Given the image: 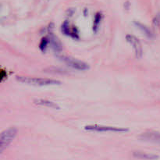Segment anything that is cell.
<instances>
[{"mask_svg": "<svg viewBox=\"0 0 160 160\" xmlns=\"http://www.w3.org/2000/svg\"><path fill=\"white\" fill-rule=\"evenodd\" d=\"M126 40L133 48L135 56L137 58L141 57V56L143 55V48L140 40L137 37L132 35H126Z\"/></svg>", "mask_w": 160, "mask_h": 160, "instance_id": "obj_4", "label": "cell"}, {"mask_svg": "<svg viewBox=\"0 0 160 160\" xmlns=\"http://www.w3.org/2000/svg\"><path fill=\"white\" fill-rule=\"evenodd\" d=\"M33 103L35 106H41V107H45V108H49V109H59L60 106L58 104H56V102H52L50 100L44 99H35L33 100Z\"/></svg>", "mask_w": 160, "mask_h": 160, "instance_id": "obj_7", "label": "cell"}, {"mask_svg": "<svg viewBox=\"0 0 160 160\" xmlns=\"http://www.w3.org/2000/svg\"><path fill=\"white\" fill-rule=\"evenodd\" d=\"M16 81L20 83H24L27 85H35V86H49V85H61V82L59 81L49 78H31L24 76H17L16 77Z\"/></svg>", "mask_w": 160, "mask_h": 160, "instance_id": "obj_1", "label": "cell"}, {"mask_svg": "<svg viewBox=\"0 0 160 160\" xmlns=\"http://www.w3.org/2000/svg\"><path fill=\"white\" fill-rule=\"evenodd\" d=\"M134 24H135L136 27H138V28L141 31V32L144 34L146 37L148 38H152L153 34H152V32L150 31V29L148 28V27H146L145 25L142 24L137 23V22H135Z\"/></svg>", "mask_w": 160, "mask_h": 160, "instance_id": "obj_11", "label": "cell"}, {"mask_svg": "<svg viewBox=\"0 0 160 160\" xmlns=\"http://www.w3.org/2000/svg\"><path fill=\"white\" fill-rule=\"evenodd\" d=\"M62 31L64 32L65 35L69 36H71L73 38H78V34H76V31H74V29L71 30L69 27V24L67 22H64V24L62 25Z\"/></svg>", "mask_w": 160, "mask_h": 160, "instance_id": "obj_10", "label": "cell"}, {"mask_svg": "<svg viewBox=\"0 0 160 160\" xmlns=\"http://www.w3.org/2000/svg\"><path fill=\"white\" fill-rule=\"evenodd\" d=\"M61 59L67 66H69L71 68L76 69L78 71H87L89 69V66L85 64V62H82L81 60L66 56L61 57Z\"/></svg>", "mask_w": 160, "mask_h": 160, "instance_id": "obj_5", "label": "cell"}, {"mask_svg": "<svg viewBox=\"0 0 160 160\" xmlns=\"http://www.w3.org/2000/svg\"><path fill=\"white\" fill-rule=\"evenodd\" d=\"M100 20H101V16L100 14H98L96 15V16H95V23H94V30L96 31L97 28H98V26H99V22H100Z\"/></svg>", "mask_w": 160, "mask_h": 160, "instance_id": "obj_13", "label": "cell"}, {"mask_svg": "<svg viewBox=\"0 0 160 160\" xmlns=\"http://www.w3.org/2000/svg\"><path fill=\"white\" fill-rule=\"evenodd\" d=\"M85 130L87 131H95V132H115V133H123L127 132L128 128L123 127H110V126H103L99 124H90L85 127Z\"/></svg>", "mask_w": 160, "mask_h": 160, "instance_id": "obj_3", "label": "cell"}, {"mask_svg": "<svg viewBox=\"0 0 160 160\" xmlns=\"http://www.w3.org/2000/svg\"><path fill=\"white\" fill-rule=\"evenodd\" d=\"M153 24L154 26L158 27L160 26V14H157L153 20Z\"/></svg>", "mask_w": 160, "mask_h": 160, "instance_id": "obj_14", "label": "cell"}, {"mask_svg": "<svg viewBox=\"0 0 160 160\" xmlns=\"http://www.w3.org/2000/svg\"><path fill=\"white\" fill-rule=\"evenodd\" d=\"M49 44V38L46 37L43 38L42 39V42H41L40 44V49H42V51H45Z\"/></svg>", "mask_w": 160, "mask_h": 160, "instance_id": "obj_12", "label": "cell"}, {"mask_svg": "<svg viewBox=\"0 0 160 160\" xmlns=\"http://www.w3.org/2000/svg\"><path fill=\"white\" fill-rule=\"evenodd\" d=\"M138 138L143 141L151 142L154 144H160V133L153 130L143 132L138 136Z\"/></svg>", "mask_w": 160, "mask_h": 160, "instance_id": "obj_6", "label": "cell"}, {"mask_svg": "<svg viewBox=\"0 0 160 160\" xmlns=\"http://www.w3.org/2000/svg\"><path fill=\"white\" fill-rule=\"evenodd\" d=\"M134 157L140 159H147V160H154L158 158V155H153V154H148V153L142 152V151H134L133 153Z\"/></svg>", "mask_w": 160, "mask_h": 160, "instance_id": "obj_9", "label": "cell"}, {"mask_svg": "<svg viewBox=\"0 0 160 160\" xmlns=\"http://www.w3.org/2000/svg\"><path fill=\"white\" fill-rule=\"evenodd\" d=\"M17 134V129L15 127H9L2 132L0 135V151L2 152L16 137Z\"/></svg>", "mask_w": 160, "mask_h": 160, "instance_id": "obj_2", "label": "cell"}, {"mask_svg": "<svg viewBox=\"0 0 160 160\" xmlns=\"http://www.w3.org/2000/svg\"><path fill=\"white\" fill-rule=\"evenodd\" d=\"M49 38V45H51L52 49L54 50L56 53H60L63 49V46H62L61 42H60L58 38L54 35H50Z\"/></svg>", "mask_w": 160, "mask_h": 160, "instance_id": "obj_8", "label": "cell"}]
</instances>
